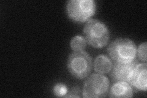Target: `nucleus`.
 I'll list each match as a JSON object with an SVG mask.
<instances>
[{"label": "nucleus", "instance_id": "f257e3e1", "mask_svg": "<svg viewBox=\"0 0 147 98\" xmlns=\"http://www.w3.org/2000/svg\"><path fill=\"white\" fill-rule=\"evenodd\" d=\"M83 31L86 43L94 48H102L108 43L109 30L104 23L99 20L90 19L87 21Z\"/></svg>", "mask_w": 147, "mask_h": 98}, {"label": "nucleus", "instance_id": "f03ea898", "mask_svg": "<svg viewBox=\"0 0 147 98\" xmlns=\"http://www.w3.org/2000/svg\"><path fill=\"white\" fill-rule=\"evenodd\" d=\"M93 62L90 55L84 50L74 51L69 56L67 68L71 75L77 79L88 77L91 71Z\"/></svg>", "mask_w": 147, "mask_h": 98}, {"label": "nucleus", "instance_id": "7ed1b4c3", "mask_svg": "<svg viewBox=\"0 0 147 98\" xmlns=\"http://www.w3.org/2000/svg\"><path fill=\"white\" fill-rule=\"evenodd\" d=\"M137 46L128 38H118L110 43L107 48L110 57L117 62H130L136 59Z\"/></svg>", "mask_w": 147, "mask_h": 98}, {"label": "nucleus", "instance_id": "20e7f679", "mask_svg": "<svg viewBox=\"0 0 147 98\" xmlns=\"http://www.w3.org/2000/svg\"><path fill=\"white\" fill-rule=\"evenodd\" d=\"M96 6L94 0H70L67 1L68 17L76 22H85L94 15Z\"/></svg>", "mask_w": 147, "mask_h": 98}, {"label": "nucleus", "instance_id": "39448f33", "mask_svg": "<svg viewBox=\"0 0 147 98\" xmlns=\"http://www.w3.org/2000/svg\"><path fill=\"white\" fill-rule=\"evenodd\" d=\"M109 80L101 74H93L86 78L82 90L85 98H100L107 96L109 90Z\"/></svg>", "mask_w": 147, "mask_h": 98}, {"label": "nucleus", "instance_id": "423d86ee", "mask_svg": "<svg viewBox=\"0 0 147 98\" xmlns=\"http://www.w3.org/2000/svg\"><path fill=\"white\" fill-rule=\"evenodd\" d=\"M139 64L136 59L130 62H117L113 64L110 77L113 82H127L131 72Z\"/></svg>", "mask_w": 147, "mask_h": 98}, {"label": "nucleus", "instance_id": "0eeeda50", "mask_svg": "<svg viewBox=\"0 0 147 98\" xmlns=\"http://www.w3.org/2000/svg\"><path fill=\"white\" fill-rule=\"evenodd\" d=\"M146 69V63L138 64L131 72L127 82L137 90L146 91L147 88Z\"/></svg>", "mask_w": 147, "mask_h": 98}, {"label": "nucleus", "instance_id": "6e6552de", "mask_svg": "<svg viewBox=\"0 0 147 98\" xmlns=\"http://www.w3.org/2000/svg\"><path fill=\"white\" fill-rule=\"evenodd\" d=\"M133 96V90L127 82H117L110 88V97L126 98Z\"/></svg>", "mask_w": 147, "mask_h": 98}, {"label": "nucleus", "instance_id": "1a4fd4ad", "mask_svg": "<svg viewBox=\"0 0 147 98\" xmlns=\"http://www.w3.org/2000/svg\"><path fill=\"white\" fill-rule=\"evenodd\" d=\"M113 63L112 60L105 55H99L94 61V69L99 74H102L110 72Z\"/></svg>", "mask_w": 147, "mask_h": 98}, {"label": "nucleus", "instance_id": "9d476101", "mask_svg": "<svg viewBox=\"0 0 147 98\" xmlns=\"http://www.w3.org/2000/svg\"><path fill=\"white\" fill-rule=\"evenodd\" d=\"M86 41L84 36H76L70 42L71 48L74 51L84 50L86 46Z\"/></svg>", "mask_w": 147, "mask_h": 98}, {"label": "nucleus", "instance_id": "9b49d317", "mask_svg": "<svg viewBox=\"0 0 147 98\" xmlns=\"http://www.w3.org/2000/svg\"><path fill=\"white\" fill-rule=\"evenodd\" d=\"M54 95L57 97H64L68 92L66 86L61 83H58L55 85L53 88Z\"/></svg>", "mask_w": 147, "mask_h": 98}, {"label": "nucleus", "instance_id": "f8f14e48", "mask_svg": "<svg viewBox=\"0 0 147 98\" xmlns=\"http://www.w3.org/2000/svg\"><path fill=\"white\" fill-rule=\"evenodd\" d=\"M146 47L147 44L146 42H145V43H142L137 50L138 58L144 62H146Z\"/></svg>", "mask_w": 147, "mask_h": 98}, {"label": "nucleus", "instance_id": "ddd939ff", "mask_svg": "<svg viewBox=\"0 0 147 98\" xmlns=\"http://www.w3.org/2000/svg\"><path fill=\"white\" fill-rule=\"evenodd\" d=\"M81 93L79 88L74 87L72 89L69 91L67 92V95L64 96L65 97H80V94Z\"/></svg>", "mask_w": 147, "mask_h": 98}]
</instances>
